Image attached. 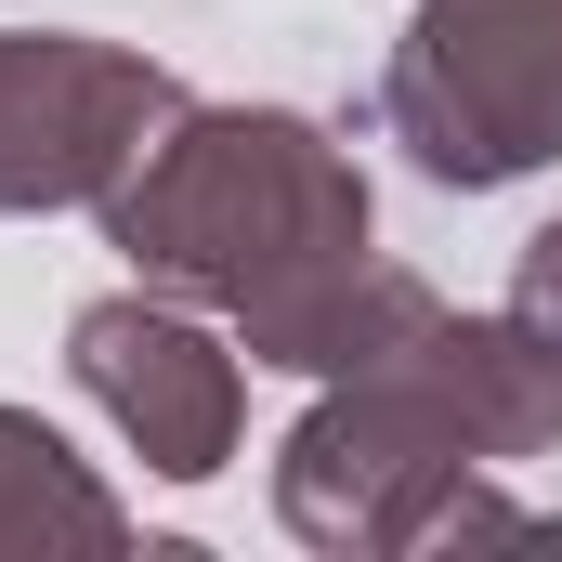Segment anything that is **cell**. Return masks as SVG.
Masks as SVG:
<instances>
[{
	"label": "cell",
	"mask_w": 562,
	"mask_h": 562,
	"mask_svg": "<svg viewBox=\"0 0 562 562\" xmlns=\"http://www.w3.org/2000/svg\"><path fill=\"white\" fill-rule=\"evenodd\" d=\"M431 314V276L419 262H380V249H353V262H314V276L262 288L249 314H236V353L249 367H288V380H367V367H393L406 340H419Z\"/></svg>",
	"instance_id": "8992f818"
},
{
	"label": "cell",
	"mask_w": 562,
	"mask_h": 562,
	"mask_svg": "<svg viewBox=\"0 0 562 562\" xmlns=\"http://www.w3.org/2000/svg\"><path fill=\"white\" fill-rule=\"evenodd\" d=\"M183 119V79L157 53L79 26H0V210H105L132 157Z\"/></svg>",
	"instance_id": "277c9868"
},
{
	"label": "cell",
	"mask_w": 562,
	"mask_h": 562,
	"mask_svg": "<svg viewBox=\"0 0 562 562\" xmlns=\"http://www.w3.org/2000/svg\"><path fill=\"white\" fill-rule=\"evenodd\" d=\"M458 471H484V445L471 419L445 406V380L419 367V340L393 353V367H367V380H327L276 445V524L301 550H419L431 497L458 484Z\"/></svg>",
	"instance_id": "3957f363"
},
{
	"label": "cell",
	"mask_w": 562,
	"mask_h": 562,
	"mask_svg": "<svg viewBox=\"0 0 562 562\" xmlns=\"http://www.w3.org/2000/svg\"><path fill=\"white\" fill-rule=\"evenodd\" d=\"M66 367H79V393L119 419L157 484H210L223 458H236V419H249V380H236V353L157 288V301H92L79 327H66Z\"/></svg>",
	"instance_id": "5b68a950"
},
{
	"label": "cell",
	"mask_w": 562,
	"mask_h": 562,
	"mask_svg": "<svg viewBox=\"0 0 562 562\" xmlns=\"http://www.w3.org/2000/svg\"><path fill=\"white\" fill-rule=\"evenodd\" d=\"M419 367L445 380V406L471 419L484 471L562 458V340H550V327H524V314H431V327H419Z\"/></svg>",
	"instance_id": "52a82bcc"
},
{
	"label": "cell",
	"mask_w": 562,
	"mask_h": 562,
	"mask_svg": "<svg viewBox=\"0 0 562 562\" xmlns=\"http://www.w3.org/2000/svg\"><path fill=\"white\" fill-rule=\"evenodd\" d=\"M105 249L170 301L249 314L262 288L367 249V170L288 105H183L105 196Z\"/></svg>",
	"instance_id": "6da1fadb"
},
{
	"label": "cell",
	"mask_w": 562,
	"mask_h": 562,
	"mask_svg": "<svg viewBox=\"0 0 562 562\" xmlns=\"http://www.w3.org/2000/svg\"><path fill=\"white\" fill-rule=\"evenodd\" d=\"M380 119L445 196H497L562 157V0H419L393 66H380Z\"/></svg>",
	"instance_id": "7a4b0ae2"
},
{
	"label": "cell",
	"mask_w": 562,
	"mask_h": 562,
	"mask_svg": "<svg viewBox=\"0 0 562 562\" xmlns=\"http://www.w3.org/2000/svg\"><path fill=\"white\" fill-rule=\"evenodd\" d=\"M510 314L562 340V223H537V236H524V276H510Z\"/></svg>",
	"instance_id": "9c48e42d"
},
{
	"label": "cell",
	"mask_w": 562,
	"mask_h": 562,
	"mask_svg": "<svg viewBox=\"0 0 562 562\" xmlns=\"http://www.w3.org/2000/svg\"><path fill=\"white\" fill-rule=\"evenodd\" d=\"M13 550H132L119 484L40 419V406H0V562Z\"/></svg>",
	"instance_id": "ba28073f"
}]
</instances>
